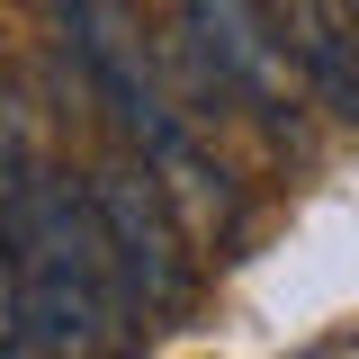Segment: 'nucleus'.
Returning a JSON list of instances; mask_svg holds the SVG:
<instances>
[{
	"mask_svg": "<svg viewBox=\"0 0 359 359\" xmlns=\"http://www.w3.org/2000/svg\"><path fill=\"white\" fill-rule=\"evenodd\" d=\"M9 261H18V314H27V351L45 359H117L126 351V287L108 261V233L90 189L63 171H27L9 198Z\"/></svg>",
	"mask_w": 359,
	"mask_h": 359,
	"instance_id": "f257e3e1",
	"label": "nucleus"
},
{
	"mask_svg": "<svg viewBox=\"0 0 359 359\" xmlns=\"http://www.w3.org/2000/svg\"><path fill=\"white\" fill-rule=\"evenodd\" d=\"M45 27H54V45H63V63L81 72V90L99 99V117L135 144V162L162 180L171 198L216 207V162L198 153V135H189V117H180L171 81H162L153 45H144L135 0H45Z\"/></svg>",
	"mask_w": 359,
	"mask_h": 359,
	"instance_id": "f03ea898",
	"label": "nucleus"
},
{
	"mask_svg": "<svg viewBox=\"0 0 359 359\" xmlns=\"http://www.w3.org/2000/svg\"><path fill=\"white\" fill-rule=\"evenodd\" d=\"M180 9V36L198 54V81L224 90L233 108H252L269 135L297 126V99H306V72L287 63V45L269 27L261 0H171Z\"/></svg>",
	"mask_w": 359,
	"mask_h": 359,
	"instance_id": "7ed1b4c3",
	"label": "nucleus"
},
{
	"mask_svg": "<svg viewBox=\"0 0 359 359\" xmlns=\"http://www.w3.org/2000/svg\"><path fill=\"white\" fill-rule=\"evenodd\" d=\"M81 189L99 207V233H108V261H117L126 306L135 314H180L189 306V243L171 224V189L144 162H99Z\"/></svg>",
	"mask_w": 359,
	"mask_h": 359,
	"instance_id": "20e7f679",
	"label": "nucleus"
},
{
	"mask_svg": "<svg viewBox=\"0 0 359 359\" xmlns=\"http://www.w3.org/2000/svg\"><path fill=\"white\" fill-rule=\"evenodd\" d=\"M287 63L306 72V90H323L341 117H359V9L351 0H261Z\"/></svg>",
	"mask_w": 359,
	"mask_h": 359,
	"instance_id": "39448f33",
	"label": "nucleus"
},
{
	"mask_svg": "<svg viewBox=\"0 0 359 359\" xmlns=\"http://www.w3.org/2000/svg\"><path fill=\"white\" fill-rule=\"evenodd\" d=\"M27 171H36V153H27V117H18V90H9V72H0V216H9V198L27 189Z\"/></svg>",
	"mask_w": 359,
	"mask_h": 359,
	"instance_id": "423d86ee",
	"label": "nucleus"
},
{
	"mask_svg": "<svg viewBox=\"0 0 359 359\" xmlns=\"http://www.w3.org/2000/svg\"><path fill=\"white\" fill-rule=\"evenodd\" d=\"M351 9H359V0H351Z\"/></svg>",
	"mask_w": 359,
	"mask_h": 359,
	"instance_id": "0eeeda50",
	"label": "nucleus"
}]
</instances>
